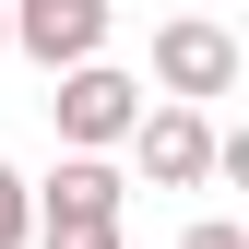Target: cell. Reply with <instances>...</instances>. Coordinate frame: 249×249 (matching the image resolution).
I'll use <instances>...</instances> for the list:
<instances>
[{
  "label": "cell",
  "instance_id": "obj_1",
  "mask_svg": "<svg viewBox=\"0 0 249 249\" xmlns=\"http://www.w3.org/2000/svg\"><path fill=\"white\" fill-rule=\"evenodd\" d=\"M48 83H59L48 119H59V142H71V154H107V142L142 119V83H131V71H107V59H71V71H48Z\"/></svg>",
  "mask_w": 249,
  "mask_h": 249
},
{
  "label": "cell",
  "instance_id": "obj_2",
  "mask_svg": "<svg viewBox=\"0 0 249 249\" xmlns=\"http://www.w3.org/2000/svg\"><path fill=\"white\" fill-rule=\"evenodd\" d=\"M119 142L142 154V178H154V190H202V178H213V119H202L190 95H166V107H142V119H131Z\"/></svg>",
  "mask_w": 249,
  "mask_h": 249
},
{
  "label": "cell",
  "instance_id": "obj_3",
  "mask_svg": "<svg viewBox=\"0 0 249 249\" xmlns=\"http://www.w3.org/2000/svg\"><path fill=\"white\" fill-rule=\"evenodd\" d=\"M154 83L166 95H237V36L226 24H202V12H178V24H154Z\"/></svg>",
  "mask_w": 249,
  "mask_h": 249
},
{
  "label": "cell",
  "instance_id": "obj_4",
  "mask_svg": "<svg viewBox=\"0 0 249 249\" xmlns=\"http://www.w3.org/2000/svg\"><path fill=\"white\" fill-rule=\"evenodd\" d=\"M0 12H12V48L36 71H71V59L107 48V0H0Z\"/></svg>",
  "mask_w": 249,
  "mask_h": 249
},
{
  "label": "cell",
  "instance_id": "obj_5",
  "mask_svg": "<svg viewBox=\"0 0 249 249\" xmlns=\"http://www.w3.org/2000/svg\"><path fill=\"white\" fill-rule=\"evenodd\" d=\"M131 190H119V166L107 154H59V178L36 190V226H71V213H119Z\"/></svg>",
  "mask_w": 249,
  "mask_h": 249
},
{
  "label": "cell",
  "instance_id": "obj_6",
  "mask_svg": "<svg viewBox=\"0 0 249 249\" xmlns=\"http://www.w3.org/2000/svg\"><path fill=\"white\" fill-rule=\"evenodd\" d=\"M24 249H119V213H71V226H36Z\"/></svg>",
  "mask_w": 249,
  "mask_h": 249
},
{
  "label": "cell",
  "instance_id": "obj_7",
  "mask_svg": "<svg viewBox=\"0 0 249 249\" xmlns=\"http://www.w3.org/2000/svg\"><path fill=\"white\" fill-rule=\"evenodd\" d=\"M24 237H36V190L0 166V249H24Z\"/></svg>",
  "mask_w": 249,
  "mask_h": 249
},
{
  "label": "cell",
  "instance_id": "obj_8",
  "mask_svg": "<svg viewBox=\"0 0 249 249\" xmlns=\"http://www.w3.org/2000/svg\"><path fill=\"white\" fill-rule=\"evenodd\" d=\"M178 249H249V226H226V213H202V226L178 237Z\"/></svg>",
  "mask_w": 249,
  "mask_h": 249
},
{
  "label": "cell",
  "instance_id": "obj_9",
  "mask_svg": "<svg viewBox=\"0 0 249 249\" xmlns=\"http://www.w3.org/2000/svg\"><path fill=\"white\" fill-rule=\"evenodd\" d=\"M0 48H12V12H0Z\"/></svg>",
  "mask_w": 249,
  "mask_h": 249
}]
</instances>
